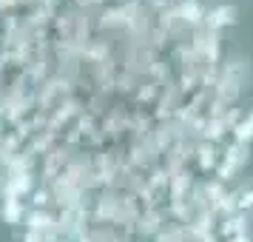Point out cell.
<instances>
[{
	"label": "cell",
	"instance_id": "cell-1",
	"mask_svg": "<svg viewBox=\"0 0 253 242\" xmlns=\"http://www.w3.org/2000/svg\"><path fill=\"white\" fill-rule=\"evenodd\" d=\"M233 6H225V9H213L211 12V23L213 26H225V23H233Z\"/></svg>",
	"mask_w": 253,
	"mask_h": 242
},
{
	"label": "cell",
	"instance_id": "cell-2",
	"mask_svg": "<svg viewBox=\"0 0 253 242\" xmlns=\"http://www.w3.org/2000/svg\"><path fill=\"white\" fill-rule=\"evenodd\" d=\"M239 205H242V208H251V205H253V191H248V194H242Z\"/></svg>",
	"mask_w": 253,
	"mask_h": 242
},
{
	"label": "cell",
	"instance_id": "cell-3",
	"mask_svg": "<svg viewBox=\"0 0 253 242\" xmlns=\"http://www.w3.org/2000/svg\"><path fill=\"white\" fill-rule=\"evenodd\" d=\"M233 242H248V237H239V240H233Z\"/></svg>",
	"mask_w": 253,
	"mask_h": 242
}]
</instances>
